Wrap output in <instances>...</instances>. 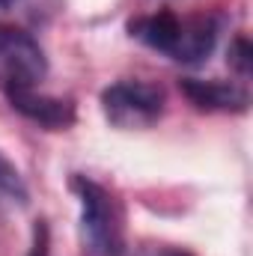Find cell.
Segmentation results:
<instances>
[{"instance_id": "cell-10", "label": "cell", "mask_w": 253, "mask_h": 256, "mask_svg": "<svg viewBox=\"0 0 253 256\" xmlns=\"http://www.w3.org/2000/svg\"><path fill=\"white\" fill-rule=\"evenodd\" d=\"M134 256H194V254H188V250H182V248L158 244V248H143V250H137Z\"/></svg>"}, {"instance_id": "cell-6", "label": "cell", "mask_w": 253, "mask_h": 256, "mask_svg": "<svg viewBox=\"0 0 253 256\" xmlns=\"http://www.w3.org/2000/svg\"><path fill=\"white\" fill-rule=\"evenodd\" d=\"M182 92L196 110L208 114H244L250 108V96L244 86L230 84V80H200V78H185Z\"/></svg>"}, {"instance_id": "cell-5", "label": "cell", "mask_w": 253, "mask_h": 256, "mask_svg": "<svg viewBox=\"0 0 253 256\" xmlns=\"http://www.w3.org/2000/svg\"><path fill=\"white\" fill-rule=\"evenodd\" d=\"M12 110H18L24 120L36 122V126L48 128V131H66L74 126V104L68 98H57L48 92H39L36 86H24V90H9L6 92Z\"/></svg>"}, {"instance_id": "cell-2", "label": "cell", "mask_w": 253, "mask_h": 256, "mask_svg": "<svg viewBox=\"0 0 253 256\" xmlns=\"http://www.w3.org/2000/svg\"><path fill=\"white\" fill-rule=\"evenodd\" d=\"M68 188L80 206V232L92 256L126 254V212L116 194L86 176H72Z\"/></svg>"}, {"instance_id": "cell-4", "label": "cell", "mask_w": 253, "mask_h": 256, "mask_svg": "<svg viewBox=\"0 0 253 256\" xmlns=\"http://www.w3.org/2000/svg\"><path fill=\"white\" fill-rule=\"evenodd\" d=\"M48 74V57L42 45L21 27L0 24V90H24L42 84Z\"/></svg>"}, {"instance_id": "cell-8", "label": "cell", "mask_w": 253, "mask_h": 256, "mask_svg": "<svg viewBox=\"0 0 253 256\" xmlns=\"http://www.w3.org/2000/svg\"><path fill=\"white\" fill-rule=\"evenodd\" d=\"M226 63L232 66L242 78H248V74H250V68H253V48H250V42H248V36H236V39L230 42Z\"/></svg>"}, {"instance_id": "cell-7", "label": "cell", "mask_w": 253, "mask_h": 256, "mask_svg": "<svg viewBox=\"0 0 253 256\" xmlns=\"http://www.w3.org/2000/svg\"><path fill=\"white\" fill-rule=\"evenodd\" d=\"M0 200L12 206H27V185L18 173V167L0 152Z\"/></svg>"}, {"instance_id": "cell-9", "label": "cell", "mask_w": 253, "mask_h": 256, "mask_svg": "<svg viewBox=\"0 0 253 256\" xmlns=\"http://www.w3.org/2000/svg\"><path fill=\"white\" fill-rule=\"evenodd\" d=\"M48 254H51V230H48V220H36L33 224L30 254L27 256H48Z\"/></svg>"}, {"instance_id": "cell-3", "label": "cell", "mask_w": 253, "mask_h": 256, "mask_svg": "<svg viewBox=\"0 0 253 256\" xmlns=\"http://www.w3.org/2000/svg\"><path fill=\"white\" fill-rule=\"evenodd\" d=\"M164 90L146 80H116L102 92V110L116 128H149L164 114Z\"/></svg>"}, {"instance_id": "cell-11", "label": "cell", "mask_w": 253, "mask_h": 256, "mask_svg": "<svg viewBox=\"0 0 253 256\" xmlns=\"http://www.w3.org/2000/svg\"><path fill=\"white\" fill-rule=\"evenodd\" d=\"M6 3H9V0H0V6H6Z\"/></svg>"}, {"instance_id": "cell-1", "label": "cell", "mask_w": 253, "mask_h": 256, "mask_svg": "<svg viewBox=\"0 0 253 256\" xmlns=\"http://www.w3.org/2000/svg\"><path fill=\"white\" fill-rule=\"evenodd\" d=\"M131 39L140 45L167 54L176 63H202L220 36L218 15H176V12H149L128 21Z\"/></svg>"}]
</instances>
